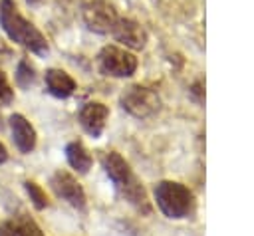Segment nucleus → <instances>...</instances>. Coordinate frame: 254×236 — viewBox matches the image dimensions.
Segmentation results:
<instances>
[{
  "label": "nucleus",
  "mask_w": 254,
  "mask_h": 236,
  "mask_svg": "<svg viewBox=\"0 0 254 236\" xmlns=\"http://www.w3.org/2000/svg\"><path fill=\"white\" fill-rule=\"evenodd\" d=\"M103 163V171L105 175L111 178L113 186L117 188V192L131 204L135 206L139 212L143 214H149L151 212V204H149V198H147V192L143 188V184L139 182V178L133 175L129 163L115 151H109L103 155L101 159Z\"/></svg>",
  "instance_id": "nucleus-1"
},
{
  "label": "nucleus",
  "mask_w": 254,
  "mask_h": 236,
  "mask_svg": "<svg viewBox=\"0 0 254 236\" xmlns=\"http://www.w3.org/2000/svg\"><path fill=\"white\" fill-rule=\"evenodd\" d=\"M0 24L12 42L28 48L30 52H34L38 56H46L50 52V46H48L44 34L18 12V8L12 0L0 2Z\"/></svg>",
  "instance_id": "nucleus-2"
},
{
  "label": "nucleus",
  "mask_w": 254,
  "mask_h": 236,
  "mask_svg": "<svg viewBox=\"0 0 254 236\" xmlns=\"http://www.w3.org/2000/svg\"><path fill=\"white\" fill-rule=\"evenodd\" d=\"M155 202L159 210L173 220L189 218L194 210V196L189 186L177 180H161L153 188Z\"/></svg>",
  "instance_id": "nucleus-3"
},
{
  "label": "nucleus",
  "mask_w": 254,
  "mask_h": 236,
  "mask_svg": "<svg viewBox=\"0 0 254 236\" xmlns=\"http://www.w3.org/2000/svg\"><path fill=\"white\" fill-rule=\"evenodd\" d=\"M121 107L137 119H147L161 109V97L149 87L131 85L121 93Z\"/></svg>",
  "instance_id": "nucleus-4"
},
{
  "label": "nucleus",
  "mask_w": 254,
  "mask_h": 236,
  "mask_svg": "<svg viewBox=\"0 0 254 236\" xmlns=\"http://www.w3.org/2000/svg\"><path fill=\"white\" fill-rule=\"evenodd\" d=\"M99 67L111 77H129L137 69V58L117 46H105L99 52Z\"/></svg>",
  "instance_id": "nucleus-5"
},
{
  "label": "nucleus",
  "mask_w": 254,
  "mask_h": 236,
  "mask_svg": "<svg viewBox=\"0 0 254 236\" xmlns=\"http://www.w3.org/2000/svg\"><path fill=\"white\" fill-rule=\"evenodd\" d=\"M87 30L95 34H109L119 20L115 6L109 0H89L81 10Z\"/></svg>",
  "instance_id": "nucleus-6"
},
{
  "label": "nucleus",
  "mask_w": 254,
  "mask_h": 236,
  "mask_svg": "<svg viewBox=\"0 0 254 236\" xmlns=\"http://www.w3.org/2000/svg\"><path fill=\"white\" fill-rule=\"evenodd\" d=\"M50 184H52V190L62 198L65 200L67 204H71L73 208L77 210H83L85 208V190L83 186L75 180L73 175H69L67 171H56L50 178Z\"/></svg>",
  "instance_id": "nucleus-7"
},
{
  "label": "nucleus",
  "mask_w": 254,
  "mask_h": 236,
  "mask_svg": "<svg viewBox=\"0 0 254 236\" xmlns=\"http://www.w3.org/2000/svg\"><path fill=\"white\" fill-rule=\"evenodd\" d=\"M107 117H109V107L99 103V101H89L79 109V125L93 139L101 137L105 123H107Z\"/></svg>",
  "instance_id": "nucleus-8"
},
{
  "label": "nucleus",
  "mask_w": 254,
  "mask_h": 236,
  "mask_svg": "<svg viewBox=\"0 0 254 236\" xmlns=\"http://www.w3.org/2000/svg\"><path fill=\"white\" fill-rule=\"evenodd\" d=\"M111 34L115 36L117 42H121L125 48H131V50H143L145 44H147L145 28L139 22L129 20V18H119L115 22Z\"/></svg>",
  "instance_id": "nucleus-9"
},
{
  "label": "nucleus",
  "mask_w": 254,
  "mask_h": 236,
  "mask_svg": "<svg viewBox=\"0 0 254 236\" xmlns=\"http://www.w3.org/2000/svg\"><path fill=\"white\" fill-rule=\"evenodd\" d=\"M10 129H12V139L18 147V151L32 153L36 147V129L32 127V123L24 115L14 113V115H10Z\"/></svg>",
  "instance_id": "nucleus-10"
},
{
  "label": "nucleus",
  "mask_w": 254,
  "mask_h": 236,
  "mask_svg": "<svg viewBox=\"0 0 254 236\" xmlns=\"http://www.w3.org/2000/svg\"><path fill=\"white\" fill-rule=\"evenodd\" d=\"M44 79H46L48 91H50L54 97L65 99V97H69V95L75 91V81H73V77H71L67 71H64V69L52 67V69L46 71V77H44Z\"/></svg>",
  "instance_id": "nucleus-11"
},
{
  "label": "nucleus",
  "mask_w": 254,
  "mask_h": 236,
  "mask_svg": "<svg viewBox=\"0 0 254 236\" xmlns=\"http://www.w3.org/2000/svg\"><path fill=\"white\" fill-rule=\"evenodd\" d=\"M0 236H46L42 228L26 214H18L2 222Z\"/></svg>",
  "instance_id": "nucleus-12"
},
{
  "label": "nucleus",
  "mask_w": 254,
  "mask_h": 236,
  "mask_svg": "<svg viewBox=\"0 0 254 236\" xmlns=\"http://www.w3.org/2000/svg\"><path fill=\"white\" fill-rule=\"evenodd\" d=\"M65 159H67L69 167L75 169L81 175H85L91 169V163H93L89 151L85 149V145L81 141H71V143L65 145Z\"/></svg>",
  "instance_id": "nucleus-13"
},
{
  "label": "nucleus",
  "mask_w": 254,
  "mask_h": 236,
  "mask_svg": "<svg viewBox=\"0 0 254 236\" xmlns=\"http://www.w3.org/2000/svg\"><path fill=\"white\" fill-rule=\"evenodd\" d=\"M36 79V71H34V65L28 61V59H20L18 67H16V83L20 87H30Z\"/></svg>",
  "instance_id": "nucleus-14"
},
{
  "label": "nucleus",
  "mask_w": 254,
  "mask_h": 236,
  "mask_svg": "<svg viewBox=\"0 0 254 236\" xmlns=\"http://www.w3.org/2000/svg\"><path fill=\"white\" fill-rule=\"evenodd\" d=\"M24 188H26V192H28L32 204H34L38 210H44V208L48 206V196H46V192H44L34 180H26V182H24Z\"/></svg>",
  "instance_id": "nucleus-15"
},
{
  "label": "nucleus",
  "mask_w": 254,
  "mask_h": 236,
  "mask_svg": "<svg viewBox=\"0 0 254 236\" xmlns=\"http://www.w3.org/2000/svg\"><path fill=\"white\" fill-rule=\"evenodd\" d=\"M12 99H14V89H12V85L8 83L4 71L0 69V101H2V103H10Z\"/></svg>",
  "instance_id": "nucleus-16"
},
{
  "label": "nucleus",
  "mask_w": 254,
  "mask_h": 236,
  "mask_svg": "<svg viewBox=\"0 0 254 236\" xmlns=\"http://www.w3.org/2000/svg\"><path fill=\"white\" fill-rule=\"evenodd\" d=\"M8 159V151H6V147L0 143V163H4Z\"/></svg>",
  "instance_id": "nucleus-17"
},
{
  "label": "nucleus",
  "mask_w": 254,
  "mask_h": 236,
  "mask_svg": "<svg viewBox=\"0 0 254 236\" xmlns=\"http://www.w3.org/2000/svg\"><path fill=\"white\" fill-rule=\"evenodd\" d=\"M28 4H36V2H40V0H26Z\"/></svg>",
  "instance_id": "nucleus-18"
},
{
  "label": "nucleus",
  "mask_w": 254,
  "mask_h": 236,
  "mask_svg": "<svg viewBox=\"0 0 254 236\" xmlns=\"http://www.w3.org/2000/svg\"><path fill=\"white\" fill-rule=\"evenodd\" d=\"M2 127H4V123H2V115H0V129H2Z\"/></svg>",
  "instance_id": "nucleus-19"
}]
</instances>
